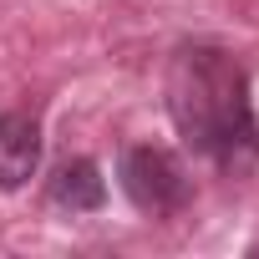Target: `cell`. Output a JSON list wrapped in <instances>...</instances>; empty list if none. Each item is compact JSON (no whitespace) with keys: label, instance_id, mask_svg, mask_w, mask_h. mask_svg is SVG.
Masks as SVG:
<instances>
[{"label":"cell","instance_id":"6da1fadb","mask_svg":"<svg viewBox=\"0 0 259 259\" xmlns=\"http://www.w3.org/2000/svg\"><path fill=\"white\" fill-rule=\"evenodd\" d=\"M168 117L188 153L213 163L224 178L259 168V122L249 102V71L208 41H188L168 61Z\"/></svg>","mask_w":259,"mask_h":259},{"label":"cell","instance_id":"7a4b0ae2","mask_svg":"<svg viewBox=\"0 0 259 259\" xmlns=\"http://www.w3.org/2000/svg\"><path fill=\"white\" fill-rule=\"evenodd\" d=\"M117 178H122V193L133 198V208H143L153 219H168L193 198V178H188L183 158L168 148H153V143L127 148L117 163Z\"/></svg>","mask_w":259,"mask_h":259},{"label":"cell","instance_id":"3957f363","mask_svg":"<svg viewBox=\"0 0 259 259\" xmlns=\"http://www.w3.org/2000/svg\"><path fill=\"white\" fill-rule=\"evenodd\" d=\"M41 168V122L26 112H0V188H26Z\"/></svg>","mask_w":259,"mask_h":259},{"label":"cell","instance_id":"277c9868","mask_svg":"<svg viewBox=\"0 0 259 259\" xmlns=\"http://www.w3.org/2000/svg\"><path fill=\"white\" fill-rule=\"evenodd\" d=\"M46 198H51L56 208H66V213H97V208L107 203L102 168H97L92 158H66V163L51 173V183H46Z\"/></svg>","mask_w":259,"mask_h":259},{"label":"cell","instance_id":"5b68a950","mask_svg":"<svg viewBox=\"0 0 259 259\" xmlns=\"http://www.w3.org/2000/svg\"><path fill=\"white\" fill-rule=\"evenodd\" d=\"M254 254H259V244H254Z\"/></svg>","mask_w":259,"mask_h":259}]
</instances>
